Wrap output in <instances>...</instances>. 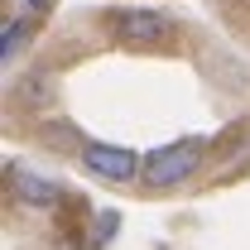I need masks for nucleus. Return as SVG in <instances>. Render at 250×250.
<instances>
[{
	"mask_svg": "<svg viewBox=\"0 0 250 250\" xmlns=\"http://www.w3.org/2000/svg\"><path fill=\"white\" fill-rule=\"evenodd\" d=\"M197 164H202V140H173V145H159L154 154H145V183L149 188H178L188 183L192 173H197Z\"/></svg>",
	"mask_w": 250,
	"mask_h": 250,
	"instance_id": "nucleus-1",
	"label": "nucleus"
},
{
	"mask_svg": "<svg viewBox=\"0 0 250 250\" xmlns=\"http://www.w3.org/2000/svg\"><path fill=\"white\" fill-rule=\"evenodd\" d=\"M24 39H29V20L20 15V20H10V24H5V39H0V58H5V62H15V58H20V48H24Z\"/></svg>",
	"mask_w": 250,
	"mask_h": 250,
	"instance_id": "nucleus-5",
	"label": "nucleus"
},
{
	"mask_svg": "<svg viewBox=\"0 0 250 250\" xmlns=\"http://www.w3.org/2000/svg\"><path fill=\"white\" fill-rule=\"evenodd\" d=\"M10 188H15V197L24 202V207H48V202H58L62 192H58V183L53 178H39L34 168H10Z\"/></svg>",
	"mask_w": 250,
	"mask_h": 250,
	"instance_id": "nucleus-4",
	"label": "nucleus"
},
{
	"mask_svg": "<svg viewBox=\"0 0 250 250\" xmlns=\"http://www.w3.org/2000/svg\"><path fill=\"white\" fill-rule=\"evenodd\" d=\"M82 168L101 183H130L145 173V159L125 145H82Z\"/></svg>",
	"mask_w": 250,
	"mask_h": 250,
	"instance_id": "nucleus-3",
	"label": "nucleus"
},
{
	"mask_svg": "<svg viewBox=\"0 0 250 250\" xmlns=\"http://www.w3.org/2000/svg\"><path fill=\"white\" fill-rule=\"evenodd\" d=\"M111 29L130 48H159V43L173 39V20L159 15V10H116L111 15Z\"/></svg>",
	"mask_w": 250,
	"mask_h": 250,
	"instance_id": "nucleus-2",
	"label": "nucleus"
},
{
	"mask_svg": "<svg viewBox=\"0 0 250 250\" xmlns=\"http://www.w3.org/2000/svg\"><path fill=\"white\" fill-rule=\"evenodd\" d=\"M20 5H24L29 15H48V10H53V0H20Z\"/></svg>",
	"mask_w": 250,
	"mask_h": 250,
	"instance_id": "nucleus-7",
	"label": "nucleus"
},
{
	"mask_svg": "<svg viewBox=\"0 0 250 250\" xmlns=\"http://www.w3.org/2000/svg\"><path fill=\"white\" fill-rule=\"evenodd\" d=\"M116 231H121V212H101V221H96V246H106Z\"/></svg>",
	"mask_w": 250,
	"mask_h": 250,
	"instance_id": "nucleus-6",
	"label": "nucleus"
}]
</instances>
